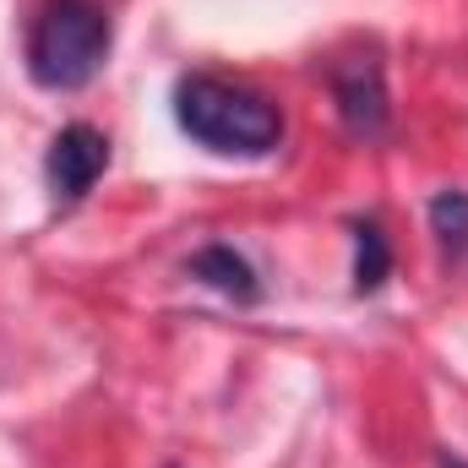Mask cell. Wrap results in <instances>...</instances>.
<instances>
[{
    "instance_id": "52a82bcc",
    "label": "cell",
    "mask_w": 468,
    "mask_h": 468,
    "mask_svg": "<svg viewBox=\"0 0 468 468\" xmlns=\"http://www.w3.org/2000/svg\"><path fill=\"white\" fill-rule=\"evenodd\" d=\"M431 234L447 261H468V191H436L431 197Z\"/></svg>"
},
{
    "instance_id": "5b68a950",
    "label": "cell",
    "mask_w": 468,
    "mask_h": 468,
    "mask_svg": "<svg viewBox=\"0 0 468 468\" xmlns=\"http://www.w3.org/2000/svg\"><path fill=\"white\" fill-rule=\"evenodd\" d=\"M191 278L207 283V289H218V294L234 300V305H256V300H261L256 267H250L234 245H224V239H213V245H202V250L191 256Z\"/></svg>"
},
{
    "instance_id": "8992f818",
    "label": "cell",
    "mask_w": 468,
    "mask_h": 468,
    "mask_svg": "<svg viewBox=\"0 0 468 468\" xmlns=\"http://www.w3.org/2000/svg\"><path fill=\"white\" fill-rule=\"evenodd\" d=\"M354 294H376L392 278V239L376 218H354Z\"/></svg>"
},
{
    "instance_id": "3957f363",
    "label": "cell",
    "mask_w": 468,
    "mask_h": 468,
    "mask_svg": "<svg viewBox=\"0 0 468 468\" xmlns=\"http://www.w3.org/2000/svg\"><path fill=\"white\" fill-rule=\"evenodd\" d=\"M327 88H333V110L344 120L354 142H381L392 131V93H387V71L376 55H344L327 66Z\"/></svg>"
},
{
    "instance_id": "277c9868",
    "label": "cell",
    "mask_w": 468,
    "mask_h": 468,
    "mask_svg": "<svg viewBox=\"0 0 468 468\" xmlns=\"http://www.w3.org/2000/svg\"><path fill=\"white\" fill-rule=\"evenodd\" d=\"M110 169V136L88 120H71L55 131L49 153H44V180H49V197L55 207H77Z\"/></svg>"
},
{
    "instance_id": "7a4b0ae2",
    "label": "cell",
    "mask_w": 468,
    "mask_h": 468,
    "mask_svg": "<svg viewBox=\"0 0 468 468\" xmlns=\"http://www.w3.org/2000/svg\"><path fill=\"white\" fill-rule=\"evenodd\" d=\"M115 44V22L99 0H44L27 27V77L49 93L88 88Z\"/></svg>"
},
{
    "instance_id": "6da1fadb",
    "label": "cell",
    "mask_w": 468,
    "mask_h": 468,
    "mask_svg": "<svg viewBox=\"0 0 468 468\" xmlns=\"http://www.w3.org/2000/svg\"><path fill=\"white\" fill-rule=\"evenodd\" d=\"M175 125L224 158H267L283 142V110L261 88L218 71H186L175 82Z\"/></svg>"
}]
</instances>
